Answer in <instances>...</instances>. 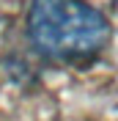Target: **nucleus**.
Returning a JSON list of instances; mask_svg holds the SVG:
<instances>
[{
  "instance_id": "obj_1",
  "label": "nucleus",
  "mask_w": 118,
  "mask_h": 121,
  "mask_svg": "<svg viewBox=\"0 0 118 121\" xmlns=\"http://www.w3.org/2000/svg\"><path fill=\"white\" fill-rule=\"evenodd\" d=\"M28 33L38 52L80 60L96 55L110 41V22L85 0H33Z\"/></svg>"
}]
</instances>
